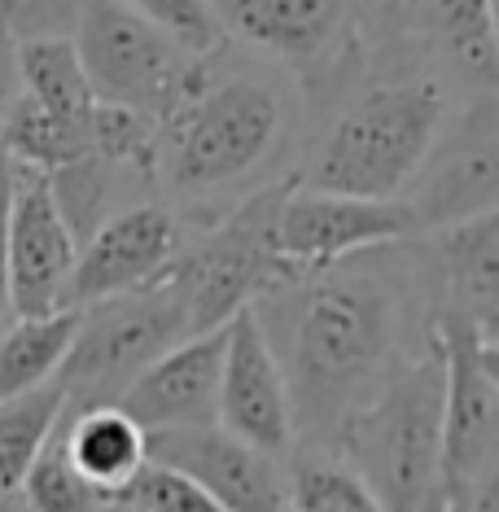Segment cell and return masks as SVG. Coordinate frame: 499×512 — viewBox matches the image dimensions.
<instances>
[{"instance_id":"52a82bcc","label":"cell","mask_w":499,"mask_h":512,"mask_svg":"<svg viewBox=\"0 0 499 512\" xmlns=\"http://www.w3.org/2000/svg\"><path fill=\"white\" fill-rule=\"evenodd\" d=\"M75 342L57 368V386L66 394V407H110L132 386L162 351L184 342V324L176 289L162 276L158 285L114 294L88 307H75Z\"/></svg>"},{"instance_id":"3957f363","label":"cell","mask_w":499,"mask_h":512,"mask_svg":"<svg viewBox=\"0 0 499 512\" xmlns=\"http://www.w3.org/2000/svg\"><path fill=\"white\" fill-rule=\"evenodd\" d=\"M443 119V88L429 79L368 88L329 123L298 184L346 197H399L434 149Z\"/></svg>"},{"instance_id":"484cf974","label":"cell","mask_w":499,"mask_h":512,"mask_svg":"<svg viewBox=\"0 0 499 512\" xmlns=\"http://www.w3.org/2000/svg\"><path fill=\"white\" fill-rule=\"evenodd\" d=\"M289 512H381V504L342 460L320 456V451H294Z\"/></svg>"},{"instance_id":"d6986e66","label":"cell","mask_w":499,"mask_h":512,"mask_svg":"<svg viewBox=\"0 0 499 512\" xmlns=\"http://www.w3.org/2000/svg\"><path fill=\"white\" fill-rule=\"evenodd\" d=\"M416 27L443 49L482 92L499 79V40H495V0H403Z\"/></svg>"},{"instance_id":"277c9868","label":"cell","mask_w":499,"mask_h":512,"mask_svg":"<svg viewBox=\"0 0 499 512\" xmlns=\"http://www.w3.org/2000/svg\"><path fill=\"white\" fill-rule=\"evenodd\" d=\"M285 101L268 79H206L158 127V171L176 197L202 202L241 184L281 145Z\"/></svg>"},{"instance_id":"7402d4cb","label":"cell","mask_w":499,"mask_h":512,"mask_svg":"<svg viewBox=\"0 0 499 512\" xmlns=\"http://www.w3.org/2000/svg\"><path fill=\"white\" fill-rule=\"evenodd\" d=\"M0 149L18 167L49 176V171H62L71 162L88 158L92 141H88V127L57 119V114L36 106L27 92H9V101L0 106Z\"/></svg>"},{"instance_id":"7c38bea8","label":"cell","mask_w":499,"mask_h":512,"mask_svg":"<svg viewBox=\"0 0 499 512\" xmlns=\"http://www.w3.org/2000/svg\"><path fill=\"white\" fill-rule=\"evenodd\" d=\"M154 464L184 473L224 512H289V464L224 434L219 425H184L145 434Z\"/></svg>"},{"instance_id":"d4e9b609","label":"cell","mask_w":499,"mask_h":512,"mask_svg":"<svg viewBox=\"0 0 499 512\" xmlns=\"http://www.w3.org/2000/svg\"><path fill=\"white\" fill-rule=\"evenodd\" d=\"M88 141H92V154L101 162H110L114 171L136 176V180H154V171H158V119H149L141 110L97 101L88 114Z\"/></svg>"},{"instance_id":"6da1fadb","label":"cell","mask_w":499,"mask_h":512,"mask_svg":"<svg viewBox=\"0 0 499 512\" xmlns=\"http://www.w3.org/2000/svg\"><path fill=\"white\" fill-rule=\"evenodd\" d=\"M390 250V246H381ZM381 250L285 276L250 302L289 390L294 451L329 456L338 429L434 333L408 342V289Z\"/></svg>"},{"instance_id":"4dcf8cb0","label":"cell","mask_w":499,"mask_h":512,"mask_svg":"<svg viewBox=\"0 0 499 512\" xmlns=\"http://www.w3.org/2000/svg\"><path fill=\"white\" fill-rule=\"evenodd\" d=\"M9 197H14V162L0 149V329L14 320V307H9Z\"/></svg>"},{"instance_id":"9a60e30c","label":"cell","mask_w":499,"mask_h":512,"mask_svg":"<svg viewBox=\"0 0 499 512\" xmlns=\"http://www.w3.org/2000/svg\"><path fill=\"white\" fill-rule=\"evenodd\" d=\"M228 324L211 333H193L162 351L141 377L119 394V412H127L145 434L184 425H215V394L224 372Z\"/></svg>"},{"instance_id":"8fae6325","label":"cell","mask_w":499,"mask_h":512,"mask_svg":"<svg viewBox=\"0 0 499 512\" xmlns=\"http://www.w3.org/2000/svg\"><path fill=\"white\" fill-rule=\"evenodd\" d=\"M184 241L189 232L180 215L162 202H132L123 211H110L75 254L66 307H88V302L158 285L171 272Z\"/></svg>"},{"instance_id":"9c48e42d","label":"cell","mask_w":499,"mask_h":512,"mask_svg":"<svg viewBox=\"0 0 499 512\" xmlns=\"http://www.w3.org/2000/svg\"><path fill=\"white\" fill-rule=\"evenodd\" d=\"M416 237L403 197H346L289 184L276 211V259L285 276L320 272L364 250L403 246Z\"/></svg>"},{"instance_id":"603a6c76","label":"cell","mask_w":499,"mask_h":512,"mask_svg":"<svg viewBox=\"0 0 499 512\" xmlns=\"http://www.w3.org/2000/svg\"><path fill=\"white\" fill-rule=\"evenodd\" d=\"M66 407V394L57 381L0 399V499H14L22 491L31 460H36L40 442L49 438V429L57 425Z\"/></svg>"},{"instance_id":"e0dca14e","label":"cell","mask_w":499,"mask_h":512,"mask_svg":"<svg viewBox=\"0 0 499 512\" xmlns=\"http://www.w3.org/2000/svg\"><path fill=\"white\" fill-rule=\"evenodd\" d=\"M438 281L447 316L473 324L486 342H499V211L434 232Z\"/></svg>"},{"instance_id":"cb8c5ba5","label":"cell","mask_w":499,"mask_h":512,"mask_svg":"<svg viewBox=\"0 0 499 512\" xmlns=\"http://www.w3.org/2000/svg\"><path fill=\"white\" fill-rule=\"evenodd\" d=\"M18 499L31 512H97L110 499L75 469L71 451H66V421L62 416H57V425L49 429V438L40 442L36 460H31L27 477H22Z\"/></svg>"},{"instance_id":"2e32d148","label":"cell","mask_w":499,"mask_h":512,"mask_svg":"<svg viewBox=\"0 0 499 512\" xmlns=\"http://www.w3.org/2000/svg\"><path fill=\"white\" fill-rule=\"evenodd\" d=\"M219 31L285 66L329 62L351 27V0H211Z\"/></svg>"},{"instance_id":"e575fe53","label":"cell","mask_w":499,"mask_h":512,"mask_svg":"<svg viewBox=\"0 0 499 512\" xmlns=\"http://www.w3.org/2000/svg\"><path fill=\"white\" fill-rule=\"evenodd\" d=\"M0 512H31L27 504H22V499L14 495V499H0Z\"/></svg>"},{"instance_id":"d6a6232c","label":"cell","mask_w":499,"mask_h":512,"mask_svg":"<svg viewBox=\"0 0 499 512\" xmlns=\"http://www.w3.org/2000/svg\"><path fill=\"white\" fill-rule=\"evenodd\" d=\"M9 66H14V44H9L5 31H0V106H5L9 92H14L9 88Z\"/></svg>"},{"instance_id":"83f0119b","label":"cell","mask_w":499,"mask_h":512,"mask_svg":"<svg viewBox=\"0 0 499 512\" xmlns=\"http://www.w3.org/2000/svg\"><path fill=\"white\" fill-rule=\"evenodd\" d=\"M123 5L136 9V14L149 22H158V27L193 57H211L219 44H224V31H219L211 0H123Z\"/></svg>"},{"instance_id":"4fadbf2b","label":"cell","mask_w":499,"mask_h":512,"mask_svg":"<svg viewBox=\"0 0 499 512\" xmlns=\"http://www.w3.org/2000/svg\"><path fill=\"white\" fill-rule=\"evenodd\" d=\"M75 254L79 241L57 211L44 171L14 162V197H9V307H14V320L49 316V311L66 307Z\"/></svg>"},{"instance_id":"f546056e","label":"cell","mask_w":499,"mask_h":512,"mask_svg":"<svg viewBox=\"0 0 499 512\" xmlns=\"http://www.w3.org/2000/svg\"><path fill=\"white\" fill-rule=\"evenodd\" d=\"M88 0H0V31L9 44L71 36Z\"/></svg>"},{"instance_id":"ba28073f","label":"cell","mask_w":499,"mask_h":512,"mask_svg":"<svg viewBox=\"0 0 499 512\" xmlns=\"http://www.w3.org/2000/svg\"><path fill=\"white\" fill-rule=\"evenodd\" d=\"M443 355V508L495 486L499 473V342L447 311L434 316Z\"/></svg>"},{"instance_id":"5b68a950","label":"cell","mask_w":499,"mask_h":512,"mask_svg":"<svg viewBox=\"0 0 499 512\" xmlns=\"http://www.w3.org/2000/svg\"><path fill=\"white\" fill-rule=\"evenodd\" d=\"M294 180L268 184V189L241 197L237 206L215 219L206 232L184 241L167 272V285L176 289L189 333H211L246 311L268 285L281 281L276 259V211Z\"/></svg>"},{"instance_id":"7a4b0ae2","label":"cell","mask_w":499,"mask_h":512,"mask_svg":"<svg viewBox=\"0 0 499 512\" xmlns=\"http://www.w3.org/2000/svg\"><path fill=\"white\" fill-rule=\"evenodd\" d=\"M381 512H443V355L438 337L394 368L333 438Z\"/></svg>"},{"instance_id":"8992f818","label":"cell","mask_w":499,"mask_h":512,"mask_svg":"<svg viewBox=\"0 0 499 512\" xmlns=\"http://www.w3.org/2000/svg\"><path fill=\"white\" fill-rule=\"evenodd\" d=\"M71 44L92 97L141 110L158 119V127L211 79L202 57L180 49L158 22L141 18L123 0H88Z\"/></svg>"},{"instance_id":"ac0fdd59","label":"cell","mask_w":499,"mask_h":512,"mask_svg":"<svg viewBox=\"0 0 499 512\" xmlns=\"http://www.w3.org/2000/svg\"><path fill=\"white\" fill-rule=\"evenodd\" d=\"M66 451L101 495H119L145 469V429L119 407H66Z\"/></svg>"},{"instance_id":"44dd1931","label":"cell","mask_w":499,"mask_h":512,"mask_svg":"<svg viewBox=\"0 0 499 512\" xmlns=\"http://www.w3.org/2000/svg\"><path fill=\"white\" fill-rule=\"evenodd\" d=\"M14 75H18V92H27L36 106H44L66 123L88 127V114L97 106V97H92V88L84 79V66H79L71 36L14 44Z\"/></svg>"},{"instance_id":"1f68e13d","label":"cell","mask_w":499,"mask_h":512,"mask_svg":"<svg viewBox=\"0 0 499 512\" xmlns=\"http://www.w3.org/2000/svg\"><path fill=\"white\" fill-rule=\"evenodd\" d=\"M443 512H499V495H495V486H482V491H473V495L456 499V504H447Z\"/></svg>"},{"instance_id":"f1b7e54d","label":"cell","mask_w":499,"mask_h":512,"mask_svg":"<svg viewBox=\"0 0 499 512\" xmlns=\"http://www.w3.org/2000/svg\"><path fill=\"white\" fill-rule=\"evenodd\" d=\"M119 495L141 512H224L197 482H189L184 473L167 469V464H154V460H145V469Z\"/></svg>"},{"instance_id":"836d02e7","label":"cell","mask_w":499,"mask_h":512,"mask_svg":"<svg viewBox=\"0 0 499 512\" xmlns=\"http://www.w3.org/2000/svg\"><path fill=\"white\" fill-rule=\"evenodd\" d=\"M97 512H141V508H136V504H127L123 495H110V499H106V504H101Z\"/></svg>"},{"instance_id":"5bb4252c","label":"cell","mask_w":499,"mask_h":512,"mask_svg":"<svg viewBox=\"0 0 499 512\" xmlns=\"http://www.w3.org/2000/svg\"><path fill=\"white\" fill-rule=\"evenodd\" d=\"M215 425L224 434L259 447L272 460L289 464V456H294L289 390L268 337H263L259 320L250 316V307L228 320L224 372H219V394H215Z\"/></svg>"},{"instance_id":"30bf717a","label":"cell","mask_w":499,"mask_h":512,"mask_svg":"<svg viewBox=\"0 0 499 512\" xmlns=\"http://www.w3.org/2000/svg\"><path fill=\"white\" fill-rule=\"evenodd\" d=\"M399 197L412 211L416 237L499 211V114L491 92L473 101L456 132H438L421 171Z\"/></svg>"},{"instance_id":"4316f807","label":"cell","mask_w":499,"mask_h":512,"mask_svg":"<svg viewBox=\"0 0 499 512\" xmlns=\"http://www.w3.org/2000/svg\"><path fill=\"white\" fill-rule=\"evenodd\" d=\"M119 176H123V171H114L110 162H101L97 154H88V158L71 162V167L49 171V176H44V180H49V193H53L57 211H62L66 224H71L79 246H84L88 232L110 215V197H114V184H119Z\"/></svg>"},{"instance_id":"ffe728a7","label":"cell","mask_w":499,"mask_h":512,"mask_svg":"<svg viewBox=\"0 0 499 512\" xmlns=\"http://www.w3.org/2000/svg\"><path fill=\"white\" fill-rule=\"evenodd\" d=\"M79 311L62 307L49 316H22L0 329V399H14L57 377L75 342Z\"/></svg>"}]
</instances>
